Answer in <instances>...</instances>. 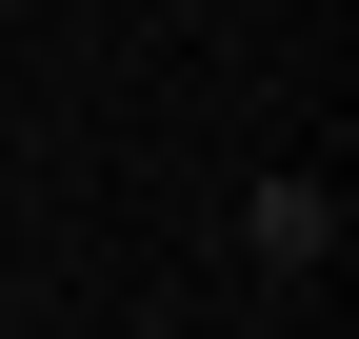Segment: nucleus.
Masks as SVG:
<instances>
[{"label":"nucleus","mask_w":359,"mask_h":339,"mask_svg":"<svg viewBox=\"0 0 359 339\" xmlns=\"http://www.w3.org/2000/svg\"><path fill=\"white\" fill-rule=\"evenodd\" d=\"M240 260H259V279H320V260H339V180H259V200H240Z\"/></svg>","instance_id":"f257e3e1"}]
</instances>
